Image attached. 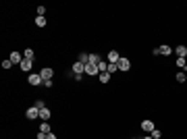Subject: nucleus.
<instances>
[{
  "label": "nucleus",
  "instance_id": "1",
  "mask_svg": "<svg viewBox=\"0 0 187 139\" xmlns=\"http://www.w3.org/2000/svg\"><path fill=\"white\" fill-rule=\"evenodd\" d=\"M116 65H119V71H123V73L131 69V60L127 58V56H121V60H119Z\"/></svg>",
  "mask_w": 187,
  "mask_h": 139
},
{
  "label": "nucleus",
  "instance_id": "2",
  "mask_svg": "<svg viewBox=\"0 0 187 139\" xmlns=\"http://www.w3.org/2000/svg\"><path fill=\"white\" fill-rule=\"evenodd\" d=\"M27 81H29V85H42V83H44V79H42V75H40V73H31V75H29V77H27Z\"/></svg>",
  "mask_w": 187,
  "mask_h": 139
},
{
  "label": "nucleus",
  "instance_id": "3",
  "mask_svg": "<svg viewBox=\"0 0 187 139\" xmlns=\"http://www.w3.org/2000/svg\"><path fill=\"white\" fill-rule=\"evenodd\" d=\"M37 116H40V110H37L36 106H31V108H27V110H25V118H29V121H36Z\"/></svg>",
  "mask_w": 187,
  "mask_h": 139
},
{
  "label": "nucleus",
  "instance_id": "4",
  "mask_svg": "<svg viewBox=\"0 0 187 139\" xmlns=\"http://www.w3.org/2000/svg\"><path fill=\"white\" fill-rule=\"evenodd\" d=\"M40 75H42V79H44V81H48V79H52V75H54V71L50 69V67H44V69L40 71Z\"/></svg>",
  "mask_w": 187,
  "mask_h": 139
},
{
  "label": "nucleus",
  "instance_id": "5",
  "mask_svg": "<svg viewBox=\"0 0 187 139\" xmlns=\"http://www.w3.org/2000/svg\"><path fill=\"white\" fill-rule=\"evenodd\" d=\"M119 60H121V54L116 52V50H110V52H108V62H110V65H116Z\"/></svg>",
  "mask_w": 187,
  "mask_h": 139
},
{
  "label": "nucleus",
  "instance_id": "6",
  "mask_svg": "<svg viewBox=\"0 0 187 139\" xmlns=\"http://www.w3.org/2000/svg\"><path fill=\"white\" fill-rule=\"evenodd\" d=\"M73 73H75V75H83V73H85V65L77 60V62L73 65Z\"/></svg>",
  "mask_w": 187,
  "mask_h": 139
},
{
  "label": "nucleus",
  "instance_id": "7",
  "mask_svg": "<svg viewBox=\"0 0 187 139\" xmlns=\"http://www.w3.org/2000/svg\"><path fill=\"white\" fill-rule=\"evenodd\" d=\"M8 58H11V62H13V65H21V60H23L21 52H17V50H15V52H11V56H8Z\"/></svg>",
  "mask_w": 187,
  "mask_h": 139
},
{
  "label": "nucleus",
  "instance_id": "8",
  "mask_svg": "<svg viewBox=\"0 0 187 139\" xmlns=\"http://www.w3.org/2000/svg\"><path fill=\"white\" fill-rule=\"evenodd\" d=\"M85 73H87V75H100L98 65H85Z\"/></svg>",
  "mask_w": 187,
  "mask_h": 139
},
{
  "label": "nucleus",
  "instance_id": "9",
  "mask_svg": "<svg viewBox=\"0 0 187 139\" xmlns=\"http://www.w3.org/2000/svg\"><path fill=\"white\" fill-rule=\"evenodd\" d=\"M141 129H144V131H148V133H152V131H154V122L150 121V118H146V121L141 122Z\"/></svg>",
  "mask_w": 187,
  "mask_h": 139
},
{
  "label": "nucleus",
  "instance_id": "10",
  "mask_svg": "<svg viewBox=\"0 0 187 139\" xmlns=\"http://www.w3.org/2000/svg\"><path fill=\"white\" fill-rule=\"evenodd\" d=\"M31 62H33V60H27V58H23L19 67H21V71H25V73H27V71H31Z\"/></svg>",
  "mask_w": 187,
  "mask_h": 139
},
{
  "label": "nucleus",
  "instance_id": "11",
  "mask_svg": "<svg viewBox=\"0 0 187 139\" xmlns=\"http://www.w3.org/2000/svg\"><path fill=\"white\" fill-rule=\"evenodd\" d=\"M175 52H177V56H181V58H187V46H177Z\"/></svg>",
  "mask_w": 187,
  "mask_h": 139
},
{
  "label": "nucleus",
  "instance_id": "12",
  "mask_svg": "<svg viewBox=\"0 0 187 139\" xmlns=\"http://www.w3.org/2000/svg\"><path fill=\"white\" fill-rule=\"evenodd\" d=\"M100 62H102L100 54H90V62H87V65H100Z\"/></svg>",
  "mask_w": 187,
  "mask_h": 139
},
{
  "label": "nucleus",
  "instance_id": "13",
  "mask_svg": "<svg viewBox=\"0 0 187 139\" xmlns=\"http://www.w3.org/2000/svg\"><path fill=\"white\" fill-rule=\"evenodd\" d=\"M98 79H100V83H108L110 81V73H100Z\"/></svg>",
  "mask_w": 187,
  "mask_h": 139
},
{
  "label": "nucleus",
  "instance_id": "14",
  "mask_svg": "<svg viewBox=\"0 0 187 139\" xmlns=\"http://www.w3.org/2000/svg\"><path fill=\"white\" fill-rule=\"evenodd\" d=\"M40 118H42V121H48V118H50V110H48V108H42V110H40Z\"/></svg>",
  "mask_w": 187,
  "mask_h": 139
},
{
  "label": "nucleus",
  "instance_id": "15",
  "mask_svg": "<svg viewBox=\"0 0 187 139\" xmlns=\"http://www.w3.org/2000/svg\"><path fill=\"white\" fill-rule=\"evenodd\" d=\"M175 65H177L179 69H183V67H187V58H181V56H177V60H175Z\"/></svg>",
  "mask_w": 187,
  "mask_h": 139
},
{
  "label": "nucleus",
  "instance_id": "16",
  "mask_svg": "<svg viewBox=\"0 0 187 139\" xmlns=\"http://www.w3.org/2000/svg\"><path fill=\"white\" fill-rule=\"evenodd\" d=\"M23 58H27V60H33V58H36V56H33V50H31V48H27V50L23 52Z\"/></svg>",
  "mask_w": 187,
  "mask_h": 139
},
{
  "label": "nucleus",
  "instance_id": "17",
  "mask_svg": "<svg viewBox=\"0 0 187 139\" xmlns=\"http://www.w3.org/2000/svg\"><path fill=\"white\" fill-rule=\"evenodd\" d=\"M40 133H46V135H48V133H50V125H48V122H42V125H40Z\"/></svg>",
  "mask_w": 187,
  "mask_h": 139
},
{
  "label": "nucleus",
  "instance_id": "18",
  "mask_svg": "<svg viewBox=\"0 0 187 139\" xmlns=\"http://www.w3.org/2000/svg\"><path fill=\"white\" fill-rule=\"evenodd\" d=\"M79 62H83V65H87V62H90V54L81 52V54H79Z\"/></svg>",
  "mask_w": 187,
  "mask_h": 139
},
{
  "label": "nucleus",
  "instance_id": "19",
  "mask_svg": "<svg viewBox=\"0 0 187 139\" xmlns=\"http://www.w3.org/2000/svg\"><path fill=\"white\" fill-rule=\"evenodd\" d=\"M36 25H37V27H46V19H44V17H36Z\"/></svg>",
  "mask_w": 187,
  "mask_h": 139
},
{
  "label": "nucleus",
  "instance_id": "20",
  "mask_svg": "<svg viewBox=\"0 0 187 139\" xmlns=\"http://www.w3.org/2000/svg\"><path fill=\"white\" fill-rule=\"evenodd\" d=\"M170 52H173V50H170V46H160V54H164V56H168Z\"/></svg>",
  "mask_w": 187,
  "mask_h": 139
},
{
  "label": "nucleus",
  "instance_id": "21",
  "mask_svg": "<svg viewBox=\"0 0 187 139\" xmlns=\"http://www.w3.org/2000/svg\"><path fill=\"white\" fill-rule=\"evenodd\" d=\"M177 81H179V83H185L187 75H185V73H177Z\"/></svg>",
  "mask_w": 187,
  "mask_h": 139
},
{
  "label": "nucleus",
  "instance_id": "22",
  "mask_svg": "<svg viewBox=\"0 0 187 139\" xmlns=\"http://www.w3.org/2000/svg\"><path fill=\"white\" fill-rule=\"evenodd\" d=\"M13 67V62H11V58H6V60H2V69L6 71V69H11Z\"/></svg>",
  "mask_w": 187,
  "mask_h": 139
},
{
  "label": "nucleus",
  "instance_id": "23",
  "mask_svg": "<svg viewBox=\"0 0 187 139\" xmlns=\"http://www.w3.org/2000/svg\"><path fill=\"white\" fill-rule=\"evenodd\" d=\"M106 73H119V65H110L108 62V71Z\"/></svg>",
  "mask_w": 187,
  "mask_h": 139
},
{
  "label": "nucleus",
  "instance_id": "24",
  "mask_svg": "<svg viewBox=\"0 0 187 139\" xmlns=\"http://www.w3.org/2000/svg\"><path fill=\"white\" fill-rule=\"evenodd\" d=\"M160 137H162V131L154 129V131H152V139H160Z\"/></svg>",
  "mask_w": 187,
  "mask_h": 139
},
{
  "label": "nucleus",
  "instance_id": "25",
  "mask_svg": "<svg viewBox=\"0 0 187 139\" xmlns=\"http://www.w3.org/2000/svg\"><path fill=\"white\" fill-rule=\"evenodd\" d=\"M33 106H36L37 110H42V108H46V104H44V100H37V102H36Z\"/></svg>",
  "mask_w": 187,
  "mask_h": 139
},
{
  "label": "nucleus",
  "instance_id": "26",
  "mask_svg": "<svg viewBox=\"0 0 187 139\" xmlns=\"http://www.w3.org/2000/svg\"><path fill=\"white\" fill-rule=\"evenodd\" d=\"M44 13H46V6H37V17H44Z\"/></svg>",
  "mask_w": 187,
  "mask_h": 139
},
{
  "label": "nucleus",
  "instance_id": "27",
  "mask_svg": "<svg viewBox=\"0 0 187 139\" xmlns=\"http://www.w3.org/2000/svg\"><path fill=\"white\" fill-rule=\"evenodd\" d=\"M44 85H46V87H52V85H54V81H52V79H48V81H44Z\"/></svg>",
  "mask_w": 187,
  "mask_h": 139
},
{
  "label": "nucleus",
  "instance_id": "28",
  "mask_svg": "<svg viewBox=\"0 0 187 139\" xmlns=\"http://www.w3.org/2000/svg\"><path fill=\"white\" fill-rule=\"evenodd\" d=\"M46 139H56V135H54V133H52V131H50V133L46 135Z\"/></svg>",
  "mask_w": 187,
  "mask_h": 139
},
{
  "label": "nucleus",
  "instance_id": "29",
  "mask_svg": "<svg viewBox=\"0 0 187 139\" xmlns=\"http://www.w3.org/2000/svg\"><path fill=\"white\" fill-rule=\"evenodd\" d=\"M144 139H152V137H144Z\"/></svg>",
  "mask_w": 187,
  "mask_h": 139
},
{
  "label": "nucleus",
  "instance_id": "30",
  "mask_svg": "<svg viewBox=\"0 0 187 139\" xmlns=\"http://www.w3.org/2000/svg\"><path fill=\"white\" fill-rule=\"evenodd\" d=\"M133 139H137V137H133Z\"/></svg>",
  "mask_w": 187,
  "mask_h": 139
}]
</instances>
